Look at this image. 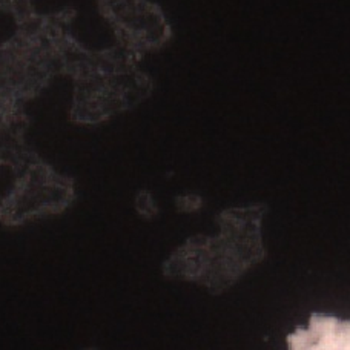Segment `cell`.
Here are the masks:
<instances>
[{"instance_id":"6da1fadb","label":"cell","mask_w":350,"mask_h":350,"mask_svg":"<svg viewBox=\"0 0 350 350\" xmlns=\"http://www.w3.org/2000/svg\"><path fill=\"white\" fill-rule=\"evenodd\" d=\"M265 214L262 204L224 211L218 217V235L187 241L171 257L167 272L197 281L212 292L229 289L266 257L261 234Z\"/></svg>"},{"instance_id":"7a4b0ae2","label":"cell","mask_w":350,"mask_h":350,"mask_svg":"<svg viewBox=\"0 0 350 350\" xmlns=\"http://www.w3.org/2000/svg\"><path fill=\"white\" fill-rule=\"evenodd\" d=\"M72 197L71 181L37 160L23 175L0 217L6 223L18 224L31 218L60 212L71 203Z\"/></svg>"},{"instance_id":"3957f363","label":"cell","mask_w":350,"mask_h":350,"mask_svg":"<svg viewBox=\"0 0 350 350\" xmlns=\"http://www.w3.org/2000/svg\"><path fill=\"white\" fill-rule=\"evenodd\" d=\"M103 14L114 25L122 46L139 55L165 45L170 25L157 6L146 0H100Z\"/></svg>"},{"instance_id":"277c9868","label":"cell","mask_w":350,"mask_h":350,"mask_svg":"<svg viewBox=\"0 0 350 350\" xmlns=\"http://www.w3.org/2000/svg\"><path fill=\"white\" fill-rule=\"evenodd\" d=\"M287 350H350V321L312 314L308 327H298L287 336Z\"/></svg>"},{"instance_id":"5b68a950","label":"cell","mask_w":350,"mask_h":350,"mask_svg":"<svg viewBox=\"0 0 350 350\" xmlns=\"http://www.w3.org/2000/svg\"><path fill=\"white\" fill-rule=\"evenodd\" d=\"M137 206H139V211L142 212V214H146V215L155 214V204L149 193H140V198H139V202H137Z\"/></svg>"},{"instance_id":"8992f818","label":"cell","mask_w":350,"mask_h":350,"mask_svg":"<svg viewBox=\"0 0 350 350\" xmlns=\"http://www.w3.org/2000/svg\"><path fill=\"white\" fill-rule=\"evenodd\" d=\"M180 203H177V204H180V208L181 206H186V208L183 209V211H186V212H192V211H197L200 206H202V200H200L197 196H185V197H181L180 200H178Z\"/></svg>"}]
</instances>
